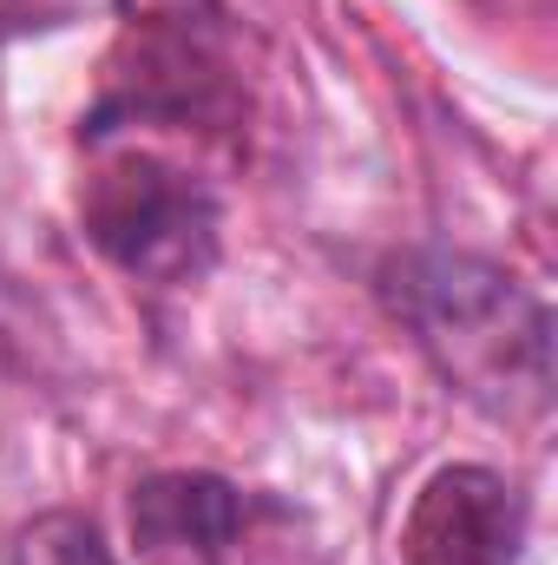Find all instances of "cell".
Returning a JSON list of instances; mask_svg holds the SVG:
<instances>
[{
  "label": "cell",
  "instance_id": "5b68a950",
  "mask_svg": "<svg viewBox=\"0 0 558 565\" xmlns=\"http://www.w3.org/2000/svg\"><path fill=\"white\" fill-rule=\"evenodd\" d=\"M244 533V493L217 473H151L132 493V540L151 565H217Z\"/></svg>",
  "mask_w": 558,
  "mask_h": 565
},
{
  "label": "cell",
  "instance_id": "6da1fadb",
  "mask_svg": "<svg viewBox=\"0 0 558 565\" xmlns=\"http://www.w3.org/2000/svg\"><path fill=\"white\" fill-rule=\"evenodd\" d=\"M388 309L427 362L493 422H533L552 402V316L486 257L408 250L382 270Z\"/></svg>",
  "mask_w": 558,
  "mask_h": 565
},
{
  "label": "cell",
  "instance_id": "3957f363",
  "mask_svg": "<svg viewBox=\"0 0 558 565\" xmlns=\"http://www.w3.org/2000/svg\"><path fill=\"white\" fill-rule=\"evenodd\" d=\"M526 546V500L493 467H440L401 520L408 565H513Z\"/></svg>",
  "mask_w": 558,
  "mask_h": 565
},
{
  "label": "cell",
  "instance_id": "7a4b0ae2",
  "mask_svg": "<svg viewBox=\"0 0 558 565\" xmlns=\"http://www.w3.org/2000/svg\"><path fill=\"white\" fill-rule=\"evenodd\" d=\"M79 217L86 237L144 282H191L217 264V198L151 151L112 158L86 184Z\"/></svg>",
  "mask_w": 558,
  "mask_h": 565
},
{
  "label": "cell",
  "instance_id": "277c9868",
  "mask_svg": "<svg viewBox=\"0 0 558 565\" xmlns=\"http://www.w3.org/2000/svg\"><path fill=\"white\" fill-rule=\"evenodd\" d=\"M132 40V93H112L126 113H197L224 86V13L217 0H119Z\"/></svg>",
  "mask_w": 558,
  "mask_h": 565
},
{
  "label": "cell",
  "instance_id": "8992f818",
  "mask_svg": "<svg viewBox=\"0 0 558 565\" xmlns=\"http://www.w3.org/2000/svg\"><path fill=\"white\" fill-rule=\"evenodd\" d=\"M7 565H119V559L106 553V540H99L93 520H79V513H40L33 526H20Z\"/></svg>",
  "mask_w": 558,
  "mask_h": 565
}]
</instances>
